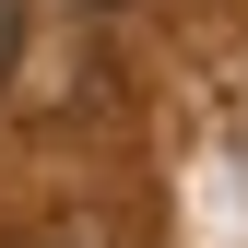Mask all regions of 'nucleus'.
Returning <instances> with one entry per match:
<instances>
[{
    "label": "nucleus",
    "mask_w": 248,
    "mask_h": 248,
    "mask_svg": "<svg viewBox=\"0 0 248 248\" xmlns=\"http://www.w3.org/2000/svg\"><path fill=\"white\" fill-rule=\"evenodd\" d=\"M12 24H24V0H0V71H12Z\"/></svg>",
    "instance_id": "nucleus-1"
},
{
    "label": "nucleus",
    "mask_w": 248,
    "mask_h": 248,
    "mask_svg": "<svg viewBox=\"0 0 248 248\" xmlns=\"http://www.w3.org/2000/svg\"><path fill=\"white\" fill-rule=\"evenodd\" d=\"M95 12H118V0H95Z\"/></svg>",
    "instance_id": "nucleus-2"
}]
</instances>
